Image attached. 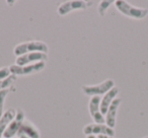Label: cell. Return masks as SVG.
Instances as JSON below:
<instances>
[{
  "instance_id": "2",
  "label": "cell",
  "mask_w": 148,
  "mask_h": 138,
  "mask_svg": "<svg viewBox=\"0 0 148 138\" xmlns=\"http://www.w3.org/2000/svg\"><path fill=\"white\" fill-rule=\"evenodd\" d=\"M48 51H49L48 45L45 42L27 41L15 46L14 50H13V53H14L15 56L19 57V56L25 55V54H29V53H33V52H41V53L47 54Z\"/></svg>"
},
{
  "instance_id": "12",
  "label": "cell",
  "mask_w": 148,
  "mask_h": 138,
  "mask_svg": "<svg viewBox=\"0 0 148 138\" xmlns=\"http://www.w3.org/2000/svg\"><path fill=\"white\" fill-rule=\"evenodd\" d=\"M15 115H16V110L13 109V108H9L8 110H6L3 113L2 117L0 118V138L3 137L5 130L7 129L11 121L14 119Z\"/></svg>"
},
{
  "instance_id": "8",
  "label": "cell",
  "mask_w": 148,
  "mask_h": 138,
  "mask_svg": "<svg viewBox=\"0 0 148 138\" xmlns=\"http://www.w3.org/2000/svg\"><path fill=\"white\" fill-rule=\"evenodd\" d=\"M101 97H92L88 103V111L95 124H106V118L101 112Z\"/></svg>"
},
{
  "instance_id": "7",
  "label": "cell",
  "mask_w": 148,
  "mask_h": 138,
  "mask_svg": "<svg viewBox=\"0 0 148 138\" xmlns=\"http://www.w3.org/2000/svg\"><path fill=\"white\" fill-rule=\"evenodd\" d=\"M87 2L82 0H71V1H66L62 3L57 9V12L59 15L63 16L68 13L72 12L74 10H85L87 8Z\"/></svg>"
},
{
  "instance_id": "17",
  "label": "cell",
  "mask_w": 148,
  "mask_h": 138,
  "mask_svg": "<svg viewBox=\"0 0 148 138\" xmlns=\"http://www.w3.org/2000/svg\"><path fill=\"white\" fill-rule=\"evenodd\" d=\"M11 75L10 69L9 67H2L0 68V80H2L4 78H7V77Z\"/></svg>"
},
{
  "instance_id": "10",
  "label": "cell",
  "mask_w": 148,
  "mask_h": 138,
  "mask_svg": "<svg viewBox=\"0 0 148 138\" xmlns=\"http://www.w3.org/2000/svg\"><path fill=\"white\" fill-rule=\"evenodd\" d=\"M122 103L121 97H116L113 101V103L111 104L109 110H108L107 114H106V125L109 126L110 128H115L116 126V118H117V113L119 107Z\"/></svg>"
},
{
  "instance_id": "3",
  "label": "cell",
  "mask_w": 148,
  "mask_h": 138,
  "mask_svg": "<svg viewBox=\"0 0 148 138\" xmlns=\"http://www.w3.org/2000/svg\"><path fill=\"white\" fill-rule=\"evenodd\" d=\"M115 87V81L113 79H107L99 84L95 85H83L82 93L88 97H101V95H105L108 91Z\"/></svg>"
},
{
  "instance_id": "20",
  "label": "cell",
  "mask_w": 148,
  "mask_h": 138,
  "mask_svg": "<svg viewBox=\"0 0 148 138\" xmlns=\"http://www.w3.org/2000/svg\"><path fill=\"white\" fill-rule=\"evenodd\" d=\"M18 138H29V137H27V136H25V135H19V136H17Z\"/></svg>"
},
{
  "instance_id": "4",
  "label": "cell",
  "mask_w": 148,
  "mask_h": 138,
  "mask_svg": "<svg viewBox=\"0 0 148 138\" xmlns=\"http://www.w3.org/2000/svg\"><path fill=\"white\" fill-rule=\"evenodd\" d=\"M46 66V62H38V63L29 64V65L25 66H18L16 64L9 66L10 72L14 76H19V75H32L35 73L41 72L44 70Z\"/></svg>"
},
{
  "instance_id": "16",
  "label": "cell",
  "mask_w": 148,
  "mask_h": 138,
  "mask_svg": "<svg viewBox=\"0 0 148 138\" xmlns=\"http://www.w3.org/2000/svg\"><path fill=\"white\" fill-rule=\"evenodd\" d=\"M9 93V89H4V91H0V118L3 115V108H4V101L6 99L7 95Z\"/></svg>"
},
{
  "instance_id": "11",
  "label": "cell",
  "mask_w": 148,
  "mask_h": 138,
  "mask_svg": "<svg viewBox=\"0 0 148 138\" xmlns=\"http://www.w3.org/2000/svg\"><path fill=\"white\" fill-rule=\"evenodd\" d=\"M118 93H119V87H113L110 91H108V93L103 97V99H101V112L103 116L107 114L110 106H111V104L113 103L114 100L117 97Z\"/></svg>"
},
{
  "instance_id": "14",
  "label": "cell",
  "mask_w": 148,
  "mask_h": 138,
  "mask_svg": "<svg viewBox=\"0 0 148 138\" xmlns=\"http://www.w3.org/2000/svg\"><path fill=\"white\" fill-rule=\"evenodd\" d=\"M16 80V76L14 75H9L7 78H4L2 80H0V91H4V89H8L9 87H12L13 82Z\"/></svg>"
},
{
  "instance_id": "21",
  "label": "cell",
  "mask_w": 148,
  "mask_h": 138,
  "mask_svg": "<svg viewBox=\"0 0 148 138\" xmlns=\"http://www.w3.org/2000/svg\"><path fill=\"white\" fill-rule=\"evenodd\" d=\"M143 138H148V136H146V137H143Z\"/></svg>"
},
{
  "instance_id": "19",
  "label": "cell",
  "mask_w": 148,
  "mask_h": 138,
  "mask_svg": "<svg viewBox=\"0 0 148 138\" xmlns=\"http://www.w3.org/2000/svg\"><path fill=\"white\" fill-rule=\"evenodd\" d=\"M86 138H97L95 135H88V136H86Z\"/></svg>"
},
{
  "instance_id": "13",
  "label": "cell",
  "mask_w": 148,
  "mask_h": 138,
  "mask_svg": "<svg viewBox=\"0 0 148 138\" xmlns=\"http://www.w3.org/2000/svg\"><path fill=\"white\" fill-rule=\"evenodd\" d=\"M19 135H25L29 138H40V132L31 121L25 120L23 125H21L16 136Z\"/></svg>"
},
{
  "instance_id": "9",
  "label": "cell",
  "mask_w": 148,
  "mask_h": 138,
  "mask_svg": "<svg viewBox=\"0 0 148 138\" xmlns=\"http://www.w3.org/2000/svg\"><path fill=\"white\" fill-rule=\"evenodd\" d=\"M48 60V55L41 52H33V53L25 54L19 56L15 60V64L18 66L29 65V64L38 63V62H46Z\"/></svg>"
},
{
  "instance_id": "15",
  "label": "cell",
  "mask_w": 148,
  "mask_h": 138,
  "mask_svg": "<svg viewBox=\"0 0 148 138\" xmlns=\"http://www.w3.org/2000/svg\"><path fill=\"white\" fill-rule=\"evenodd\" d=\"M113 3H115V2H114V1H112V0H103V1L99 3V7H97V11H99V15H101V17L105 16L108 8H109V7L111 6Z\"/></svg>"
},
{
  "instance_id": "6",
  "label": "cell",
  "mask_w": 148,
  "mask_h": 138,
  "mask_svg": "<svg viewBox=\"0 0 148 138\" xmlns=\"http://www.w3.org/2000/svg\"><path fill=\"white\" fill-rule=\"evenodd\" d=\"M83 133L86 136L88 135H106L114 137L115 135V130L113 128H110L106 124H87L83 128Z\"/></svg>"
},
{
  "instance_id": "18",
  "label": "cell",
  "mask_w": 148,
  "mask_h": 138,
  "mask_svg": "<svg viewBox=\"0 0 148 138\" xmlns=\"http://www.w3.org/2000/svg\"><path fill=\"white\" fill-rule=\"evenodd\" d=\"M97 138H114V137H111V136H106V135H99Z\"/></svg>"
},
{
  "instance_id": "1",
  "label": "cell",
  "mask_w": 148,
  "mask_h": 138,
  "mask_svg": "<svg viewBox=\"0 0 148 138\" xmlns=\"http://www.w3.org/2000/svg\"><path fill=\"white\" fill-rule=\"evenodd\" d=\"M115 6L123 15L134 19H143L147 16L148 9L142 7H136L129 4L124 0H117L115 1Z\"/></svg>"
},
{
  "instance_id": "5",
  "label": "cell",
  "mask_w": 148,
  "mask_h": 138,
  "mask_svg": "<svg viewBox=\"0 0 148 138\" xmlns=\"http://www.w3.org/2000/svg\"><path fill=\"white\" fill-rule=\"evenodd\" d=\"M25 121V114L23 110L16 109V115H15L14 119L11 121L7 129L5 130L4 134H3V138H13L15 135H17L19 129H21V125L23 122Z\"/></svg>"
}]
</instances>
